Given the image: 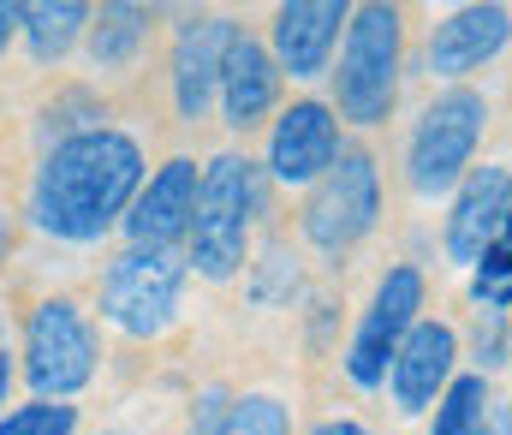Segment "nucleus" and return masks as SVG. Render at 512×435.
Segmentation results:
<instances>
[{
	"label": "nucleus",
	"mask_w": 512,
	"mask_h": 435,
	"mask_svg": "<svg viewBox=\"0 0 512 435\" xmlns=\"http://www.w3.org/2000/svg\"><path fill=\"white\" fill-rule=\"evenodd\" d=\"M501 346H507V316H495V310H489V328L477 322V358H483V370H489V364H501Z\"/></svg>",
	"instance_id": "obj_23"
},
{
	"label": "nucleus",
	"mask_w": 512,
	"mask_h": 435,
	"mask_svg": "<svg viewBox=\"0 0 512 435\" xmlns=\"http://www.w3.org/2000/svg\"><path fill=\"white\" fill-rule=\"evenodd\" d=\"M507 209H512V173L507 167H477V173L459 185V197H453V215H447V257L477 269V257H483L489 239L501 233Z\"/></svg>",
	"instance_id": "obj_14"
},
{
	"label": "nucleus",
	"mask_w": 512,
	"mask_h": 435,
	"mask_svg": "<svg viewBox=\"0 0 512 435\" xmlns=\"http://www.w3.org/2000/svg\"><path fill=\"white\" fill-rule=\"evenodd\" d=\"M483 120H489V102L477 90H447L423 108L417 132H411V185L423 197L447 191L471 155H477V138H483Z\"/></svg>",
	"instance_id": "obj_7"
},
{
	"label": "nucleus",
	"mask_w": 512,
	"mask_h": 435,
	"mask_svg": "<svg viewBox=\"0 0 512 435\" xmlns=\"http://www.w3.org/2000/svg\"><path fill=\"white\" fill-rule=\"evenodd\" d=\"M512 36V12L507 6H459L447 24H435L429 36V72L435 78H465L483 60H495Z\"/></svg>",
	"instance_id": "obj_15"
},
{
	"label": "nucleus",
	"mask_w": 512,
	"mask_h": 435,
	"mask_svg": "<svg viewBox=\"0 0 512 435\" xmlns=\"http://www.w3.org/2000/svg\"><path fill=\"white\" fill-rule=\"evenodd\" d=\"M316 435H370V430H364V424H352V418H328Z\"/></svg>",
	"instance_id": "obj_26"
},
{
	"label": "nucleus",
	"mask_w": 512,
	"mask_h": 435,
	"mask_svg": "<svg viewBox=\"0 0 512 435\" xmlns=\"http://www.w3.org/2000/svg\"><path fill=\"white\" fill-rule=\"evenodd\" d=\"M84 24H90V12H84L78 0H60V6H24V36H30V54H36V60H60V54L78 42Z\"/></svg>",
	"instance_id": "obj_18"
},
{
	"label": "nucleus",
	"mask_w": 512,
	"mask_h": 435,
	"mask_svg": "<svg viewBox=\"0 0 512 435\" xmlns=\"http://www.w3.org/2000/svg\"><path fill=\"white\" fill-rule=\"evenodd\" d=\"M274 96H280V66H274V54L251 42V36H233V48H227V66H221V102H227V126H239V132H251L256 120L274 108Z\"/></svg>",
	"instance_id": "obj_16"
},
{
	"label": "nucleus",
	"mask_w": 512,
	"mask_h": 435,
	"mask_svg": "<svg viewBox=\"0 0 512 435\" xmlns=\"http://www.w3.org/2000/svg\"><path fill=\"white\" fill-rule=\"evenodd\" d=\"M477 435H512V406H507V400H489V406H483Z\"/></svg>",
	"instance_id": "obj_24"
},
{
	"label": "nucleus",
	"mask_w": 512,
	"mask_h": 435,
	"mask_svg": "<svg viewBox=\"0 0 512 435\" xmlns=\"http://www.w3.org/2000/svg\"><path fill=\"white\" fill-rule=\"evenodd\" d=\"M137 191H143L137 138L114 132V126H90V132H72L66 144L48 149V161L36 167V185H30V215L42 233L90 245L126 215Z\"/></svg>",
	"instance_id": "obj_1"
},
{
	"label": "nucleus",
	"mask_w": 512,
	"mask_h": 435,
	"mask_svg": "<svg viewBox=\"0 0 512 435\" xmlns=\"http://www.w3.org/2000/svg\"><path fill=\"white\" fill-rule=\"evenodd\" d=\"M471 292H477V304H483V310H495V316L512 304V209H507V221H501V233L489 239V251L477 257Z\"/></svg>",
	"instance_id": "obj_19"
},
{
	"label": "nucleus",
	"mask_w": 512,
	"mask_h": 435,
	"mask_svg": "<svg viewBox=\"0 0 512 435\" xmlns=\"http://www.w3.org/2000/svg\"><path fill=\"white\" fill-rule=\"evenodd\" d=\"M453 358H459V334H453L447 322H417V328L399 340L393 364H387V382H393L399 412L435 406V400L447 394V382H453Z\"/></svg>",
	"instance_id": "obj_11"
},
{
	"label": "nucleus",
	"mask_w": 512,
	"mask_h": 435,
	"mask_svg": "<svg viewBox=\"0 0 512 435\" xmlns=\"http://www.w3.org/2000/svg\"><path fill=\"white\" fill-rule=\"evenodd\" d=\"M382 215V185H376V161L364 149H340L334 167L310 185L304 197V233L322 251H346L358 245Z\"/></svg>",
	"instance_id": "obj_6"
},
{
	"label": "nucleus",
	"mask_w": 512,
	"mask_h": 435,
	"mask_svg": "<svg viewBox=\"0 0 512 435\" xmlns=\"http://www.w3.org/2000/svg\"><path fill=\"white\" fill-rule=\"evenodd\" d=\"M191 215H197V161L173 155V161L131 197L126 233H131V245L173 251V245L191 233Z\"/></svg>",
	"instance_id": "obj_9"
},
{
	"label": "nucleus",
	"mask_w": 512,
	"mask_h": 435,
	"mask_svg": "<svg viewBox=\"0 0 512 435\" xmlns=\"http://www.w3.org/2000/svg\"><path fill=\"white\" fill-rule=\"evenodd\" d=\"M0 245H6V227H0Z\"/></svg>",
	"instance_id": "obj_28"
},
{
	"label": "nucleus",
	"mask_w": 512,
	"mask_h": 435,
	"mask_svg": "<svg viewBox=\"0 0 512 435\" xmlns=\"http://www.w3.org/2000/svg\"><path fill=\"white\" fill-rule=\"evenodd\" d=\"M179 292H185V257L179 251L131 245L102 275V316L131 340H149V334H161L173 322Z\"/></svg>",
	"instance_id": "obj_4"
},
{
	"label": "nucleus",
	"mask_w": 512,
	"mask_h": 435,
	"mask_svg": "<svg viewBox=\"0 0 512 435\" xmlns=\"http://www.w3.org/2000/svg\"><path fill=\"white\" fill-rule=\"evenodd\" d=\"M352 18L346 0H292L274 12V66L292 78L328 72V54L340 42V24Z\"/></svg>",
	"instance_id": "obj_13"
},
{
	"label": "nucleus",
	"mask_w": 512,
	"mask_h": 435,
	"mask_svg": "<svg viewBox=\"0 0 512 435\" xmlns=\"http://www.w3.org/2000/svg\"><path fill=\"white\" fill-rule=\"evenodd\" d=\"M399 96V6H358L334 72V102L352 126H382Z\"/></svg>",
	"instance_id": "obj_3"
},
{
	"label": "nucleus",
	"mask_w": 512,
	"mask_h": 435,
	"mask_svg": "<svg viewBox=\"0 0 512 435\" xmlns=\"http://www.w3.org/2000/svg\"><path fill=\"white\" fill-rule=\"evenodd\" d=\"M417 310H423V275L417 269H387L364 322H358V340L346 352V376L358 388H382L387 382V364L399 352V340L417 328Z\"/></svg>",
	"instance_id": "obj_8"
},
{
	"label": "nucleus",
	"mask_w": 512,
	"mask_h": 435,
	"mask_svg": "<svg viewBox=\"0 0 512 435\" xmlns=\"http://www.w3.org/2000/svg\"><path fill=\"white\" fill-rule=\"evenodd\" d=\"M233 24L215 18V12H197L179 24V42H173V102L185 120H203L209 96L221 90V66H227V48H233Z\"/></svg>",
	"instance_id": "obj_10"
},
{
	"label": "nucleus",
	"mask_w": 512,
	"mask_h": 435,
	"mask_svg": "<svg viewBox=\"0 0 512 435\" xmlns=\"http://www.w3.org/2000/svg\"><path fill=\"white\" fill-rule=\"evenodd\" d=\"M483 406H489L483 376H459V382H447V394L435 400V430L429 435H477Z\"/></svg>",
	"instance_id": "obj_20"
},
{
	"label": "nucleus",
	"mask_w": 512,
	"mask_h": 435,
	"mask_svg": "<svg viewBox=\"0 0 512 435\" xmlns=\"http://www.w3.org/2000/svg\"><path fill=\"white\" fill-rule=\"evenodd\" d=\"M24 376L42 400H66L96 376V328L72 298H42L24 328Z\"/></svg>",
	"instance_id": "obj_5"
},
{
	"label": "nucleus",
	"mask_w": 512,
	"mask_h": 435,
	"mask_svg": "<svg viewBox=\"0 0 512 435\" xmlns=\"http://www.w3.org/2000/svg\"><path fill=\"white\" fill-rule=\"evenodd\" d=\"M340 155V126L322 102H292L268 138V167L280 185H316Z\"/></svg>",
	"instance_id": "obj_12"
},
{
	"label": "nucleus",
	"mask_w": 512,
	"mask_h": 435,
	"mask_svg": "<svg viewBox=\"0 0 512 435\" xmlns=\"http://www.w3.org/2000/svg\"><path fill=\"white\" fill-rule=\"evenodd\" d=\"M203 435H292V418H286L280 400L251 394V400H233V406L221 412V424H209Z\"/></svg>",
	"instance_id": "obj_21"
},
{
	"label": "nucleus",
	"mask_w": 512,
	"mask_h": 435,
	"mask_svg": "<svg viewBox=\"0 0 512 435\" xmlns=\"http://www.w3.org/2000/svg\"><path fill=\"white\" fill-rule=\"evenodd\" d=\"M24 24V6H12V0H0V54H6V42H12V30Z\"/></svg>",
	"instance_id": "obj_25"
},
{
	"label": "nucleus",
	"mask_w": 512,
	"mask_h": 435,
	"mask_svg": "<svg viewBox=\"0 0 512 435\" xmlns=\"http://www.w3.org/2000/svg\"><path fill=\"white\" fill-rule=\"evenodd\" d=\"M108 435H126V430H108Z\"/></svg>",
	"instance_id": "obj_29"
},
{
	"label": "nucleus",
	"mask_w": 512,
	"mask_h": 435,
	"mask_svg": "<svg viewBox=\"0 0 512 435\" xmlns=\"http://www.w3.org/2000/svg\"><path fill=\"white\" fill-rule=\"evenodd\" d=\"M78 430V412L66 406V400H36V406H18L6 424H0V435H72Z\"/></svg>",
	"instance_id": "obj_22"
},
{
	"label": "nucleus",
	"mask_w": 512,
	"mask_h": 435,
	"mask_svg": "<svg viewBox=\"0 0 512 435\" xmlns=\"http://www.w3.org/2000/svg\"><path fill=\"white\" fill-rule=\"evenodd\" d=\"M6 388H12V358L0 352V406H6Z\"/></svg>",
	"instance_id": "obj_27"
},
{
	"label": "nucleus",
	"mask_w": 512,
	"mask_h": 435,
	"mask_svg": "<svg viewBox=\"0 0 512 435\" xmlns=\"http://www.w3.org/2000/svg\"><path fill=\"white\" fill-rule=\"evenodd\" d=\"M143 36H149V6H102V18L90 24V54L96 66H126Z\"/></svg>",
	"instance_id": "obj_17"
},
{
	"label": "nucleus",
	"mask_w": 512,
	"mask_h": 435,
	"mask_svg": "<svg viewBox=\"0 0 512 435\" xmlns=\"http://www.w3.org/2000/svg\"><path fill=\"white\" fill-rule=\"evenodd\" d=\"M256 215V167L245 155H215L197 179V215H191V263L209 281H233L245 269Z\"/></svg>",
	"instance_id": "obj_2"
}]
</instances>
